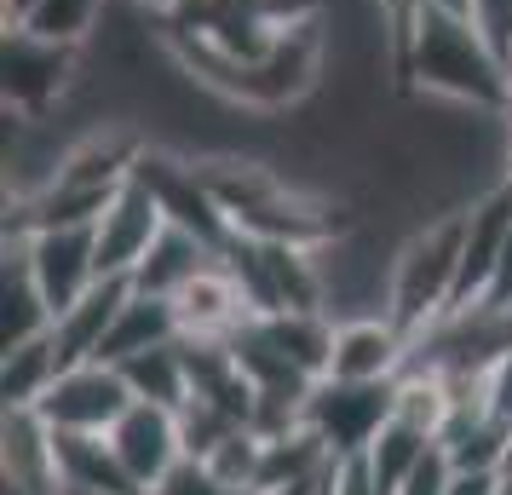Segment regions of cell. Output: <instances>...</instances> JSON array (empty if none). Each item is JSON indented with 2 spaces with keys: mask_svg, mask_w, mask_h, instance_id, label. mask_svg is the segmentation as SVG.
<instances>
[{
  "mask_svg": "<svg viewBox=\"0 0 512 495\" xmlns=\"http://www.w3.org/2000/svg\"><path fill=\"white\" fill-rule=\"evenodd\" d=\"M449 484H455V467H449L443 444H432V449H426V461H420V467L409 472V484H403L397 495H443Z\"/></svg>",
  "mask_w": 512,
  "mask_h": 495,
  "instance_id": "obj_23",
  "label": "cell"
},
{
  "mask_svg": "<svg viewBox=\"0 0 512 495\" xmlns=\"http://www.w3.org/2000/svg\"><path fill=\"white\" fill-rule=\"evenodd\" d=\"M29 12H35V0H0V18L6 24H24Z\"/></svg>",
  "mask_w": 512,
  "mask_h": 495,
  "instance_id": "obj_27",
  "label": "cell"
},
{
  "mask_svg": "<svg viewBox=\"0 0 512 495\" xmlns=\"http://www.w3.org/2000/svg\"><path fill=\"white\" fill-rule=\"evenodd\" d=\"M52 329V306H47V288L29 265L24 236L6 231V265H0V352L6 346H24L35 334Z\"/></svg>",
  "mask_w": 512,
  "mask_h": 495,
  "instance_id": "obj_12",
  "label": "cell"
},
{
  "mask_svg": "<svg viewBox=\"0 0 512 495\" xmlns=\"http://www.w3.org/2000/svg\"><path fill=\"white\" fill-rule=\"evenodd\" d=\"M110 444H116L121 467L133 472V484L139 490L156 495L167 472L185 461V432H179V409H167V403H144L133 398V409L110 426Z\"/></svg>",
  "mask_w": 512,
  "mask_h": 495,
  "instance_id": "obj_8",
  "label": "cell"
},
{
  "mask_svg": "<svg viewBox=\"0 0 512 495\" xmlns=\"http://www.w3.org/2000/svg\"><path fill=\"white\" fill-rule=\"evenodd\" d=\"M35 409L47 415L52 432H110L133 409V386L116 363L93 357V363H70Z\"/></svg>",
  "mask_w": 512,
  "mask_h": 495,
  "instance_id": "obj_5",
  "label": "cell"
},
{
  "mask_svg": "<svg viewBox=\"0 0 512 495\" xmlns=\"http://www.w3.org/2000/svg\"><path fill=\"white\" fill-rule=\"evenodd\" d=\"M466 18L484 29V41L495 47V58L512 64V0H472V12H466Z\"/></svg>",
  "mask_w": 512,
  "mask_h": 495,
  "instance_id": "obj_22",
  "label": "cell"
},
{
  "mask_svg": "<svg viewBox=\"0 0 512 495\" xmlns=\"http://www.w3.org/2000/svg\"><path fill=\"white\" fill-rule=\"evenodd\" d=\"M0 484L58 490L52 426H47V415H41V409H6V421H0Z\"/></svg>",
  "mask_w": 512,
  "mask_h": 495,
  "instance_id": "obj_13",
  "label": "cell"
},
{
  "mask_svg": "<svg viewBox=\"0 0 512 495\" xmlns=\"http://www.w3.org/2000/svg\"><path fill=\"white\" fill-rule=\"evenodd\" d=\"M156 495H254V490H242V484H231V478H219L208 461L185 455V461L156 484Z\"/></svg>",
  "mask_w": 512,
  "mask_h": 495,
  "instance_id": "obj_21",
  "label": "cell"
},
{
  "mask_svg": "<svg viewBox=\"0 0 512 495\" xmlns=\"http://www.w3.org/2000/svg\"><path fill=\"white\" fill-rule=\"evenodd\" d=\"M64 495H98V490H64Z\"/></svg>",
  "mask_w": 512,
  "mask_h": 495,
  "instance_id": "obj_32",
  "label": "cell"
},
{
  "mask_svg": "<svg viewBox=\"0 0 512 495\" xmlns=\"http://www.w3.org/2000/svg\"><path fill=\"white\" fill-rule=\"evenodd\" d=\"M0 495H64V490H24V484H0Z\"/></svg>",
  "mask_w": 512,
  "mask_h": 495,
  "instance_id": "obj_29",
  "label": "cell"
},
{
  "mask_svg": "<svg viewBox=\"0 0 512 495\" xmlns=\"http://www.w3.org/2000/svg\"><path fill=\"white\" fill-rule=\"evenodd\" d=\"M438 444L426 426L403 421V415H392V421L380 426V438H374L369 449H363V461H369V478L380 495H397L403 484H409V472L426 461V449Z\"/></svg>",
  "mask_w": 512,
  "mask_h": 495,
  "instance_id": "obj_19",
  "label": "cell"
},
{
  "mask_svg": "<svg viewBox=\"0 0 512 495\" xmlns=\"http://www.w3.org/2000/svg\"><path fill=\"white\" fill-rule=\"evenodd\" d=\"M495 495H512V472H501V478H495Z\"/></svg>",
  "mask_w": 512,
  "mask_h": 495,
  "instance_id": "obj_30",
  "label": "cell"
},
{
  "mask_svg": "<svg viewBox=\"0 0 512 495\" xmlns=\"http://www.w3.org/2000/svg\"><path fill=\"white\" fill-rule=\"evenodd\" d=\"M461 236H466V208L432 213L397 236L392 248V283H386V311L403 334H420L432 317L455 306L461 288Z\"/></svg>",
  "mask_w": 512,
  "mask_h": 495,
  "instance_id": "obj_2",
  "label": "cell"
},
{
  "mask_svg": "<svg viewBox=\"0 0 512 495\" xmlns=\"http://www.w3.org/2000/svg\"><path fill=\"white\" fill-rule=\"evenodd\" d=\"M64 375V357H58V340L35 334L24 346H6V363H0V398L6 409H35V403L52 392V380Z\"/></svg>",
  "mask_w": 512,
  "mask_h": 495,
  "instance_id": "obj_17",
  "label": "cell"
},
{
  "mask_svg": "<svg viewBox=\"0 0 512 495\" xmlns=\"http://www.w3.org/2000/svg\"><path fill=\"white\" fill-rule=\"evenodd\" d=\"M484 300L489 306H512V236H507V254H501V265H495V283H489Z\"/></svg>",
  "mask_w": 512,
  "mask_h": 495,
  "instance_id": "obj_25",
  "label": "cell"
},
{
  "mask_svg": "<svg viewBox=\"0 0 512 495\" xmlns=\"http://www.w3.org/2000/svg\"><path fill=\"white\" fill-rule=\"evenodd\" d=\"M116 369L127 375L133 398H144V403H167V409H185V398H190L185 334H179V340H162V346H150V352L121 357Z\"/></svg>",
  "mask_w": 512,
  "mask_h": 495,
  "instance_id": "obj_18",
  "label": "cell"
},
{
  "mask_svg": "<svg viewBox=\"0 0 512 495\" xmlns=\"http://www.w3.org/2000/svg\"><path fill=\"white\" fill-rule=\"evenodd\" d=\"M179 311H173V300L167 294H144V288H133L127 300H121L116 323H110V334H104V363H121V357L133 352H150V346H162V340H179Z\"/></svg>",
  "mask_w": 512,
  "mask_h": 495,
  "instance_id": "obj_16",
  "label": "cell"
},
{
  "mask_svg": "<svg viewBox=\"0 0 512 495\" xmlns=\"http://www.w3.org/2000/svg\"><path fill=\"white\" fill-rule=\"evenodd\" d=\"M208 265H219V248H213L208 236L185 231V225H173L167 219V231L156 236V248L144 254V265L133 271V288H144V294H179V288L190 283V277H202Z\"/></svg>",
  "mask_w": 512,
  "mask_h": 495,
  "instance_id": "obj_15",
  "label": "cell"
},
{
  "mask_svg": "<svg viewBox=\"0 0 512 495\" xmlns=\"http://www.w3.org/2000/svg\"><path fill=\"white\" fill-rule=\"evenodd\" d=\"M104 12H110V0H35V12L18 29H35V35L64 41V47H93L98 29H104Z\"/></svg>",
  "mask_w": 512,
  "mask_h": 495,
  "instance_id": "obj_20",
  "label": "cell"
},
{
  "mask_svg": "<svg viewBox=\"0 0 512 495\" xmlns=\"http://www.w3.org/2000/svg\"><path fill=\"white\" fill-rule=\"evenodd\" d=\"M127 294H133V283H127V277H104V283H93L70 311H58L52 340H58L64 369H70V363H93V357L104 352V334H110V323H116V311H121V300H127Z\"/></svg>",
  "mask_w": 512,
  "mask_h": 495,
  "instance_id": "obj_14",
  "label": "cell"
},
{
  "mask_svg": "<svg viewBox=\"0 0 512 495\" xmlns=\"http://www.w3.org/2000/svg\"><path fill=\"white\" fill-rule=\"evenodd\" d=\"M0 75H6V110H18V116H52L81 87L87 47H64V41H47L35 29L6 24Z\"/></svg>",
  "mask_w": 512,
  "mask_h": 495,
  "instance_id": "obj_3",
  "label": "cell"
},
{
  "mask_svg": "<svg viewBox=\"0 0 512 495\" xmlns=\"http://www.w3.org/2000/svg\"><path fill=\"white\" fill-rule=\"evenodd\" d=\"M403 363H409V334L392 323V311L334 317L328 375H340V380H397Z\"/></svg>",
  "mask_w": 512,
  "mask_h": 495,
  "instance_id": "obj_9",
  "label": "cell"
},
{
  "mask_svg": "<svg viewBox=\"0 0 512 495\" xmlns=\"http://www.w3.org/2000/svg\"><path fill=\"white\" fill-rule=\"evenodd\" d=\"M133 6H144V12H156V18H167V12H179L185 0H133Z\"/></svg>",
  "mask_w": 512,
  "mask_h": 495,
  "instance_id": "obj_28",
  "label": "cell"
},
{
  "mask_svg": "<svg viewBox=\"0 0 512 495\" xmlns=\"http://www.w3.org/2000/svg\"><path fill=\"white\" fill-rule=\"evenodd\" d=\"M173 311H179V329H185L190 340H231V334L254 317L248 294H242V283L231 277L225 260L208 265L202 277H190V283L173 294Z\"/></svg>",
  "mask_w": 512,
  "mask_h": 495,
  "instance_id": "obj_10",
  "label": "cell"
},
{
  "mask_svg": "<svg viewBox=\"0 0 512 495\" xmlns=\"http://www.w3.org/2000/svg\"><path fill=\"white\" fill-rule=\"evenodd\" d=\"M489 403L512 421V352L501 357V363H495V375H489Z\"/></svg>",
  "mask_w": 512,
  "mask_h": 495,
  "instance_id": "obj_24",
  "label": "cell"
},
{
  "mask_svg": "<svg viewBox=\"0 0 512 495\" xmlns=\"http://www.w3.org/2000/svg\"><path fill=\"white\" fill-rule=\"evenodd\" d=\"M495 478L501 472H455V484L443 495H495Z\"/></svg>",
  "mask_w": 512,
  "mask_h": 495,
  "instance_id": "obj_26",
  "label": "cell"
},
{
  "mask_svg": "<svg viewBox=\"0 0 512 495\" xmlns=\"http://www.w3.org/2000/svg\"><path fill=\"white\" fill-rule=\"evenodd\" d=\"M12 236H24L29 265H35L41 288H47L52 323H58V311H70L93 283H104V277H98L93 225H41V231H12Z\"/></svg>",
  "mask_w": 512,
  "mask_h": 495,
  "instance_id": "obj_6",
  "label": "cell"
},
{
  "mask_svg": "<svg viewBox=\"0 0 512 495\" xmlns=\"http://www.w3.org/2000/svg\"><path fill=\"white\" fill-rule=\"evenodd\" d=\"M501 472H512V444H507V461H501Z\"/></svg>",
  "mask_w": 512,
  "mask_h": 495,
  "instance_id": "obj_31",
  "label": "cell"
},
{
  "mask_svg": "<svg viewBox=\"0 0 512 495\" xmlns=\"http://www.w3.org/2000/svg\"><path fill=\"white\" fill-rule=\"evenodd\" d=\"M392 415H397V380H340V375L317 380L311 398H305V409H300V421L311 426L340 461H346V455H363Z\"/></svg>",
  "mask_w": 512,
  "mask_h": 495,
  "instance_id": "obj_4",
  "label": "cell"
},
{
  "mask_svg": "<svg viewBox=\"0 0 512 495\" xmlns=\"http://www.w3.org/2000/svg\"><path fill=\"white\" fill-rule=\"evenodd\" d=\"M397 81L438 104H461V110H484V116H501V104H507V64L495 58L484 29L438 0H426Z\"/></svg>",
  "mask_w": 512,
  "mask_h": 495,
  "instance_id": "obj_1",
  "label": "cell"
},
{
  "mask_svg": "<svg viewBox=\"0 0 512 495\" xmlns=\"http://www.w3.org/2000/svg\"><path fill=\"white\" fill-rule=\"evenodd\" d=\"M167 231V213L162 202L150 196V185L127 179L116 190V202L93 219V236H98V277H127L144 265V254L156 248V236Z\"/></svg>",
  "mask_w": 512,
  "mask_h": 495,
  "instance_id": "obj_7",
  "label": "cell"
},
{
  "mask_svg": "<svg viewBox=\"0 0 512 495\" xmlns=\"http://www.w3.org/2000/svg\"><path fill=\"white\" fill-rule=\"evenodd\" d=\"M52 461H58V490H98V495H150L121 467L110 432H52Z\"/></svg>",
  "mask_w": 512,
  "mask_h": 495,
  "instance_id": "obj_11",
  "label": "cell"
}]
</instances>
